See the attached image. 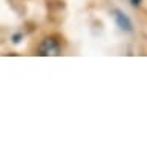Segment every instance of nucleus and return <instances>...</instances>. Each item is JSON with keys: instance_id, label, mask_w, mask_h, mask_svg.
<instances>
[{"instance_id": "nucleus-1", "label": "nucleus", "mask_w": 147, "mask_h": 147, "mask_svg": "<svg viewBox=\"0 0 147 147\" xmlns=\"http://www.w3.org/2000/svg\"><path fill=\"white\" fill-rule=\"evenodd\" d=\"M58 43L54 38H45L40 45V54L41 55H57L58 54Z\"/></svg>"}, {"instance_id": "nucleus-2", "label": "nucleus", "mask_w": 147, "mask_h": 147, "mask_svg": "<svg viewBox=\"0 0 147 147\" xmlns=\"http://www.w3.org/2000/svg\"><path fill=\"white\" fill-rule=\"evenodd\" d=\"M115 20H117V25L124 31H130L132 29V23L127 18V16L121 11H115Z\"/></svg>"}, {"instance_id": "nucleus-3", "label": "nucleus", "mask_w": 147, "mask_h": 147, "mask_svg": "<svg viewBox=\"0 0 147 147\" xmlns=\"http://www.w3.org/2000/svg\"><path fill=\"white\" fill-rule=\"evenodd\" d=\"M130 2H132V5H140L141 0H130Z\"/></svg>"}]
</instances>
